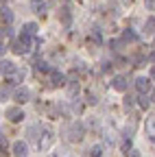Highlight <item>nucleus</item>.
Wrapping results in <instances>:
<instances>
[{
    "label": "nucleus",
    "mask_w": 155,
    "mask_h": 157,
    "mask_svg": "<svg viewBox=\"0 0 155 157\" xmlns=\"http://www.w3.org/2000/svg\"><path fill=\"white\" fill-rule=\"evenodd\" d=\"M83 135H85V127H83L81 122H76V124H72L70 131H68V140H70V142H81Z\"/></svg>",
    "instance_id": "obj_1"
},
{
    "label": "nucleus",
    "mask_w": 155,
    "mask_h": 157,
    "mask_svg": "<svg viewBox=\"0 0 155 157\" xmlns=\"http://www.w3.org/2000/svg\"><path fill=\"white\" fill-rule=\"evenodd\" d=\"M7 120L11 122H22L24 120V111L20 107H7Z\"/></svg>",
    "instance_id": "obj_2"
},
{
    "label": "nucleus",
    "mask_w": 155,
    "mask_h": 157,
    "mask_svg": "<svg viewBox=\"0 0 155 157\" xmlns=\"http://www.w3.org/2000/svg\"><path fill=\"white\" fill-rule=\"evenodd\" d=\"M52 142H55V133H52L50 129H46V131H44V135L40 137V140H37V144H40V148H42V151H46Z\"/></svg>",
    "instance_id": "obj_3"
},
{
    "label": "nucleus",
    "mask_w": 155,
    "mask_h": 157,
    "mask_svg": "<svg viewBox=\"0 0 155 157\" xmlns=\"http://www.w3.org/2000/svg\"><path fill=\"white\" fill-rule=\"evenodd\" d=\"M144 131H146V140L155 146V116H151L149 120H146V124H144Z\"/></svg>",
    "instance_id": "obj_4"
},
{
    "label": "nucleus",
    "mask_w": 155,
    "mask_h": 157,
    "mask_svg": "<svg viewBox=\"0 0 155 157\" xmlns=\"http://www.w3.org/2000/svg\"><path fill=\"white\" fill-rule=\"evenodd\" d=\"M26 76V68H13V72L11 74H7V81H11V83H20L22 78Z\"/></svg>",
    "instance_id": "obj_5"
},
{
    "label": "nucleus",
    "mask_w": 155,
    "mask_h": 157,
    "mask_svg": "<svg viewBox=\"0 0 155 157\" xmlns=\"http://www.w3.org/2000/svg\"><path fill=\"white\" fill-rule=\"evenodd\" d=\"M48 74H50V87H61V85H66V76H64L61 72L50 70Z\"/></svg>",
    "instance_id": "obj_6"
},
{
    "label": "nucleus",
    "mask_w": 155,
    "mask_h": 157,
    "mask_svg": "<svg viewBox=\"0 0 155 157\" xmlns=\"http://www.w3.org/2000/svg\"><path fill=\"white\" fill-rule=\"evenodd\" d=\"M111 87L116 90V92H125L127 87H129V81H127V76H114L111 78Z\"/></svg>",
    "instance_id": "obj_7"
},
{
    "label": "nucleus",
    "mask_w": 155,
    "mask_h": 157,
    "mask_svg": "<svg viewBox=\"0 0 155 157\" xmlns=\"http://www.w3.org/2000/svg\"><path fill=\"white\" fill-rule=\"evenodd\" d=\"M29 98H31L29 87H17V90H13V101H15V103H26Z\"/></svg>",
    "instance_id": "obj_8"
},
{
    "label": "nucleus",
    "mask_w": 155,
    "mask_h": 157,
    "mask_svg": "<svg viewBox=\"0 0 155 157\" xmlns=\"http://www.w3.org/2000/svg\"><path fill=\"white\" fill-rule=\"evenodd\" d=\"M135 87H138L140 94H149L151 92V76H140V78H135Z\"/></svg>",
    "instance_id": "obj_9"
},
{
    "label": "nucleus",
    "mask_w": 155,
    "mask_h": 157,
    "mask_svg": "<svg viewBox=\"0 0 155 157\" xmlns=\"http://www.w3.org/2000/svg\"><path fill=\"white\" fill-rule=\"evenodd\" d=\"M59 20H61L64 26H70L72 24V11H70V7H61L59 9Z\"/></svg>",
    "instance_id": "obj_10"
},
{
    "label": "nucleus",
    "mask_w": 155,
    "mask_h": 157,
    "mask_svg": "<svg viewBox=\"0 0 155 157\" xmlns=\"http://www.w3.org/2000/svg\"><path fill=\"white\" fill-rule=\"evenodd\" d=\"M13 155H15V157H26V155H29L26 142H15V144H13Z\"/></svg>",
    "instance_id": "obj_11"
},
{
    "label": "nucleus",
    "mask_w": 155,
    "mask_h": 157,
    "mask_svg": "<svg viewBox=\"0 0 155 157\" xmlns=\"http://www.w3.org/2000/svg\"><path fill=\"white\" fill-rule=\"evenodd\" d=\"M0 20H2V24H11L13 22V11L9 7H2L0 9Z\"/></svg>",
    "instance_id": "obj_12"
},
{
    "label": "nucleus",
    "mask_w": 155,
    "mask_h": 157,
    "mask_svg": "<svg viewBox=\"0 0 155 157\" xmlns=\"http://www.w3.org/2000/svg\"><path fill=\"white\" fill-rule=\"evenodd\" d=\"M31 9H33L35 13L44 15V13H46V2H44V0H31Z\"/></svg>",
    "instance_id": "obj_13"
},
{
    "label": "nucleus",
    "mask_w": 155,
    "mask_h": 157,
    "mask_svg": "<svg viewBox=\"0 0 155 157\" xmlns=\"http://www.w3.org/2000/svg\"><path fill=\"white\" fill-rule=\"evenodd\" d=\"M11 48H13V52H15V55H26V52L31 50V48H26V46H24V44L20 42V39H15Z\"/></svg>",
    "instance_id": "obj_14"
},
{
    "label": "nucleus",
    "mask_w": 155,
    "mask_h": 157,
    "mask_svg": "<svg viewBox=\"0 0 155 157\" xmlns=\"http://www.w3.org/2000/svg\"><path fill=\"white\" fill-rule=\"evenodd\" d=\"M11 81L7 83V85H2V87H0V101H7V96H13V92H11Z\"/></svg>",
    "instance_id": "obj_15"
},
{
    "label": "nucleus",
    "mask_w": 155,
    "mask_h": 157,
    "mask_svg": "<svg viewBox=\"0 0 155 157\" xmlns=\"http://www.w3.org/2000/svg\"><path fill=\"white\" fill-rule=\"evenodd\" d=\"M122 39H125V42H135V39H138V35H135V31L127 29V31L122 33Z\"/></svg>",
    "instance_id": "obj_16"
},
{
    "label": "nucleus",
    "mask_w": 155,
    "mask_h": 157,
    "mask_svg": "<svg viewBox=\"0 0 155 157\" xmlns=\"http://www.w3.org/2000/svg\"><path fill=\"white\" fill-rule=\"evenodd\" d=\"M138 103H140V107H142V109H149V107H151V98H149L146 94H140Z\"/></svg>",
    "instance_id": "obj_17"
},
{
    "label": "nucleus",
    "mask_w": 155,
    "mask_h": 157,
    "mask_svg": "<svg viewBox=\"0 0 155 157\" xmlns=\"http://www.w3.org/2000/svg\"><path fill=\"white\" fill-rule=\"evenodd\" d=\"M68 94H70V98H74L76 94H79V83H76V81H70V85H68Z\"/></svg>",
    "instance_id": "obj_18"
},
{
    "label": "nucleus",
    "mask_w": 155,
    "mask_h": 157,
    "mask_svg": "<svg viewBox=\"0 0 155 157\" xmlns=\"http://www.w3.org/2000/svg\"><path fill=\"white\" fill-rule=\"evenodd\" d=\"M24 33H29V35H37V24H35V22L24 24Z\"/></svg>",
    "instance_id": "obj_19"
},
{
    "label": "nucleus",
    "mask_w": 155,
    "mask_h": 157,
    "mask_svg": "<svg viewBox=\"0 0 155 157\" xmlns=\"http://www.w3.org/2000/svg\"><path fill=\"white\" fill-rule=\"evenodd\" d=\"M101 153H103V146L101 144H96V146L90 148V157H101Z\"/></svg>",
    "instance_id": "obj_20"
},
{
    "label": "nucleus",
    "mask_w": 155,
    "mask_h": 157,
    "mask_svg": "<svg viewBox=\"0 0 155 157\" xmlns=\"http://www.w3.org/2000/svg\"><path fill=\"white\" fill-rule=\"evenodd\" d=\"M37 70H40V72H50L52 68H50L46 61H42V59H40V61H37Z\"/></svg>",
    "instance_id": "obj_21"
},
{
    "label": "nucleus",
    "mask_w": 155,
    "mask_h": 157,
    "mask_svg": "<svg viewBox=\"0 0 155 157\" xmlns=\"http://www.w3.org/2000/svg\"><path fill=\"white\" fill-rule=\"evenodd\" d=\"M133 103H135V101H133V96H125V101H122L125 109H131V107H133Z\"/></svg>",
    "instance_id": "obj_22"
},
{
    "label": "nucleus",
    "mask_w": 155,
    "mask_h": 157,
    "mask_svg": "<svg viewBox=\"0 0 155 157\" xmlns=\"http://www.w3.org/2000/svg\"><path fill=\"white\" fill-rule=\"evenodd\" d=\"M0 148H9V142H7V135L0 133Z\"/></svg>",
    "instance_id": "obj_23"
},
{
    "label": "nucleus",
    "mask_w": 155,
    "mask_h": 157,
    "mask_svg": "<svg viewBox=\"0 0 155 157\" xmlns=\"http://www.w3.org/2000/svg\"><path fill=\"white\" fill-rule=\"evenodd\" d=\"M146 31L149 33H155V17H151L149 22H146Z\"/></svg>",
    "instance_id": "obj_24"
},
{
    "label": "nucleus",
    "mask_w": 155,
    "mask_h": 157,
    "mask_svg": "<svg viewBox=\"0 0 155 157\" xmlns=\"http://www.w3.org/2000/svg\"><path fill=\"white\" fill-rule=\"evenodd\" d=\"M127 157H142V155H140V151H135V148H129V151H127Z\"/></svg>",
    "instance_id": "obj_25"
},
{
    "label": "nucleus",
    "mask_w": 155,
    "mask_h": 157,
    "mask_svg": "<svg viewBox=\"0 0 155 157\" xmlns=\"http://www.w3.org/2000/svg\"><path fill=\"white\" fill-rule=\"evenodd\" d=\"M144 2H146V9L149 11H155V0H144Z\"/></svg>",
    "instance_id": "obj_26"
},
{
    "label": "nucleus",
    "mask_w": 155,
    "mask_h": 157,
    "mask_svg": "<svg viewBox=\"0 0 155 157\" xmlns=\"http://www.w3.org/2000/svg\"><path fill=\"white\" fill-rule=\"evenodd\" d=\"M111 48H114V50H120V48H122V42H111Z\"/></svg>",
    "instance_id": "obj_27"
},
{
    "label": "nucleus",
    "mask_w": 155,
    "mask_h": 157,
    "mask_svg": "<svg viewBox=\"0 0 155 157\" xmlns=\"http://www.w3.org/2000/svg\"><path fill=\"white\" fill-rule=\"evenodd\" d=\"M149 76H151V81H155V66L151 68V74H149Z\"/></svg>",
    "instance_id": "obj_28"
},
{
    "label": "nucleus",
    "mask_w": 155,
    "mask_h": 157,
    "mask_svg": "<svg viewBox=\"0 0 155 157\" xmlns=\"http://www.w3.org/2000/svg\"><path fill=\"white\" fill-rule=\"evenodd\" d=\"M5 50H7V46H5L2 42H0V55H5Z\"/></svg>",
    "instance_id": "obj_29"
},
{
    "label": "nucleus",
    "mask_w": 155,
    "mask_h": 157,
    "mask_svg": "<svg viewBox=\"0 0 155 157\" xmlns=\"http://www.w3.org/2000/svg\"><path fill=\"white\" fill-rule=\"evenodd\" d=\"M149 61H153V63H155V50H153V52L149 55Z\"/></svg>",
    "instance_id": "obj_30"
},
{
    "label": "nucleus",
    "mask_w": 155,
    "mask_h": 157,
    "mask_svg": "<svg viewBox=\"0 0 155 157\" xmlns=\"http://www.w3.org/2000/svg\"><path fill=\"white\" fill-rule=\"evenodd\" d=\"M155 101V90H151V103Z\"/></svg>",
    "instance_id": "obj_31"
},
{
    "label": "nucleus",
    "mask_w": 155,
    "mask_h": 157,
    "mask_svg": "<svg viewBox=\"0 0 155 157\" xmlns=\"http://www.w3.org/2000/svg\"><path fill=\"white\" fill-rule=\"evenodd\" d=\"M0 2H2V0H0Z\"/></svg>",
    "instance_id": "obj_32"
}]
</instances>
